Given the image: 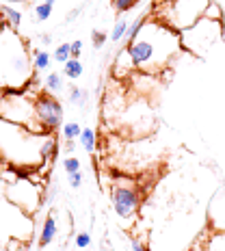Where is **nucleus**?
Returning a JSON list of instances; mask_svg holds the SVG:
<instances>
[{"label": "nucleus", "mask_w": 225, "mask_h": 251, "mask_svg": "<svg viewBox=\"0 0 225 251\" xmlns=\"http://www.w3.org/2000/svg\"><path fill=\"white\" fill-rule=\"evenodd\" d=\"M2 13L7 15V20H9V24H11V28H18V26L22 24V13H20L18 9H13V7H9V4H4V7H2Z\"/></svg>", "instance_id": "16"}, {"label": "nucleus", "mask_w": 225, "mask_h": 251, "mask_svg": "<svg viewBox=\"0 0 225 251\" xmlns=\"http://www.w3.org/2000/svg\"><path fill=\"white\" fill-rule=\"evenodd\" d=\"M7 26H9V20H7V15H4L2 11H0V35L7 30Z\"/></svg>", "instance_id": "27"}, {"label": "nucleus", "mask_w": 225, "mask_h": 251, "mask_svg": "<svg viewBox=\"0 0 225 251\" xmlns=\"http://www.w3.org/2000/svg\"><path fill=\"white\" fill-rule=\"evenodd\" d=\"M80 134H82V128L76 122L63 124V137H65V141H76L80 139Z\"/></svg>", "instance_id": "13"}, {"label": "nucleus", "mask_w": 225, "mask_h": 251, "mask_svg": "<svg viewBox=\"0 0 225 251\" xmlns=\"http://www.w3.org/2000/svg\"><path fill=\"white\" fill-rule=\"evenodd\" d=\"M44 85H46V89H48L50 93H61L63 87H65V80H63L61 72H50V74L46 76Z\"/></svg>", "instance_id": "9"}, {"label": "nucleus", "mask_w": 225, "mask_h": 251, "mask_svg": "<svg viewBox=\"0 0 225 251\" xmlns=\"http://www.w3.org/2000/svg\"><path fill=\"white\" fill-rule=\"evenodd\" d=\"M70 102H72V104H78V106H85V102H87V91H85V89L72 87V89H70Z\"/></svg>", "instance_id": "17"}, {"label": "nucleus", "mask_w": 225, "mask_h": 251, "mask_svg": "<svg viewBox=\"0 0 225 251\" xmlns=\"http://www.w3.org/2000/svg\"><path fill=\"white\" fill-rule=\"evenodd\" d=\"M41 41H44V44H50L52 39H50V35H44V37H41Z\"/></svg>", "instance_id": "30"}, {"label": "nucleus", "mask_w": 225, "mask_h": 251, "mask_svg": "<svg viewBox=\"0 0 225 251\" xmlns=\"http://www.w3.org/2000/svg\"><path fill=\"white\" fill-rule=\"evenodd\" d=\"M54 59L59 63H67L72 59V50H70V44H61L59 48L54 50Z\"/></svg>", "instance_id": "19"}, {"label": "nucleus", "mask_w": 225, "mask_h": 251, "mask_svg": "<svg viewBox=\"0 0 225 251\" xmlns=\"http://www.w3.org/2000/svg\"><path fill=\"white\" fill-rule=\"evenodd\" d=\"M111 201H113V210L119 219L132 221L139 212L141 206V195L134 186L130 184H117L111 191Z\"/></svg>", "instance_id": "6"}, {"label": "nucleus", "mask_w": 225, "mask_h": 251, "mask_svg": "<svg viewBox=\"0 0 225 251\" xmlns=\"http://www.w3.org/2000/svg\"><path fill=\"white\" fill-rule=\"evenodd\" d=\"M108 41V37H106V33H102V30H93L91 33V44H93V48H104V44Z\"/></svg>", "instance_id": "21"}, {"label": "nucleus", "mask_w": 225, "mask_h": 251, "mask_svg": "<svg viewBox=\"0 0 225 251\" xmlns=\"http://www.w3.org/2000/svg\"><path fill=\"white\" fill-rule=\"evenodd\" d=\"M191 28L200 35H197V37H191V35L180 33V39H182V48L191 50L193 54H203V52L219 39V35H221V24H219V20L201 18L200 22L193 24Z\"/></svg>", "instance_id": "5"}, {"label": "nucleus", "mask_w": 225, "mask_h": 251, "mask_svg": "<svg viewBox=\"0 0 225 251\" xmlns=\"http://www.w3.org/2000/svg\"><path fill=\"white\" fill-rule=\"evenodd\" d=\"M145 22H148L145 18H137V20L132 22V26H128V33H125V39H128V44H132V41L141 35V30H143Z\"/></svg>", "instance_id": "12"}, {"label": "nucleus", "mask_w": 225, "mask_h": 251, "mask_svg": "<svg viewBox=\"0 0 225 251\" xmlns=\"http://www.w3.org/2000/svg\"><path fill=\"white\" fill-rule=\"evenodd\" d=\"M48 134H37L20 124L7 122L0 117V158L11 167H33L41 165V145Z\"/></svg>", "instance_id": "2"}, {"label": "nucleus", "mask_w": 225, "mask_h": 251, "mask_svg": "<svg viewBox=\"0 0 225 251\" xmlns=\"http://www.w3.org/2000/svg\"><path fill=\"white\" fill-rule=\"evenodd\" d=\"M63 169H65V174H76V171H80V160L76 156H70L63 160Z\"/></svg>", "instance_id": "20"}, {"label": "nucleus", "mask_w": 225, "mask_h": 251, "mask_svg": "<svg viewBox=\"0 0 225 251\" xmlns=\"http://www.w3.org/2000/svg\"><path fill=\"white\" fill-rule=\"evenodd\" d=\"M125 33H128V22L125 20H117L113 26V33H111V41L113 44H117V41H122L125 37Z\"/></svg>", "instance_id": "14"}, {"label": "nucleus", "mask_w": 225, "mask_h": 251, "mask_svg": "<svg viewBox=\"0 0 225 251\" xmlns=\"http://www.w3.org/2000/svg\"><path fill=\"white\" fill-rule=\"evenodd\" d=\"M74 148H76L74 141H65V148H63V150H65V151H74Z\"/></svg>", "instance_id": "28"}, {"label": "nucleus", "mask_w": 225, "mask_h": 251, "mask_svg": "<svg viewBox=\"0 0 225 251\" xmlns=\"http://www.w3.org/2000/svg\"><path fill=\"white\" fill-rule=\"evenodd\" d=\"M0 117L7 122L20 124L37 134H48L39 122L37 104L30 100L26 91H7L0 96Z\"/></svg>", "instance_id": "3"}, {"label": "nucleus", "mask_w": 225, "mask_h": 251, "mask_svg": "<svg viewBox=\"0 0 225 251\" xmlns=\"http://www.w3.org/2000/svg\"><path fill=\"white\" fill-rule=\"evenodd\" d=\"M44 2H46V4H50V7H54V2H56V0H44Z\"/></svg>", "instance_id": "31"}, {"label": "nucleus", "mask_w": 225, "mask_h": 251, "mask_svg": "<svg viewBox=\"0 0 225 251\" xmlns=\"http://www.w3.org/2000/svg\"><path fill=\"white\" fill-rule=\"evenodd\" d=\"M33 63H35V70H37V72L48 70V65H50V54H48L46 50H37V52H35V56H33Z\"/></svg>", "instance_id": "15"}, {"label": "nucleus", "mask_w": 225, "mask_h": 251, "mask_svg": "<svg viewBox=\"0 0 225 251\" xmlns=\"http://www.w3.org/2000/svg\"><path fill=\"white\" fill-rule=\"evenodd\" d=\"M67 182H70L72 188H80L82 186V174L76 171V174H67Z\"/></svg>", "instance_id": "24"}, {"label": "nucleus", "mask_w": 225, "mask_h": 251, "mask_svg": "<svg viewBox=\"0 0 225 251\" xmlns=\"http://www.w3.org/2000/svg\"><path fill=\"white\" fill-rule=\"evenodd\" d=\"M130 251H148V247H145L141 240H137V238H132L130 240Z\"/></svg>", "instance_id": "26"}, {"label": "nucleus", "mask_w": 225, "mask_h": 251, "mask_svg": "<svg viewBox=\"0 0 225 251\" xmlns=\"http://www.w3.org/2000/svg\"><path fill=\"white\" fill-rule=\"evenodd\" d=\"M78 13H80V9H74V11H72L70 15H67V22H72V20H74V18H76V15H78Z\"/></svg>", "instance_id": "29"}, {"label": "nucleus", "mask_w": 225, "mask_h": 251, "mask_svg": "<svg viewBox=\"0 0 225 251\" xmlns=\"http://www.w3.org/2000/svg\"><path fill=\"white\" fill-rule=\"evenodd\" d=\"M35 104H37V115L39 122L44 126V130L48 134H52L54 130H59V126L63 122V106L61 102L52 96L50 91H41L35 98Z\"/></svg>", "instance_id": "7"}, {"label": "nucleus", "mask_w": 225, "mask_h": 251, "mask_svg": "<svg viewBox=\"0 0 225 251\" xmlns=\"http://www.w3.org/2000/svg\"><path fill=\"white\" fill-rule=\"evenodd\" d=\"M56 219H54V214H48L46 217V221H44V227H41V234H39V247L44 249V247H48V245L54 240L56 236Z\"/></svg>", "instance_id": "8"}, {"label": "nucleus", "mask_w": 225, "mask_h": 251, "mask_svg": "<svg viewBox=\"0 0 225 251\" xmlns=\"http://www.w3.org/2000/svg\"><path fill=\"white\" fill-rule=\"evenodd\" d=\"M80 145L85 148L89 154H93L96 151V132H93L91 128H82V134H80Z\"/></svg>", "instance_id": "11"}, {"label": "nucleus", "mask_w": 225, "mask_h": 251, "mask_svg": "<svg viewBox=\"0 0 225 251\" xmlns=\"http://www.w3.org/2000/svg\"><path fill=\"white\" fill-rule=\"evenodd\" d=\"M63 76L70 78V80L80 78L82 76V63L78 59H70L67 63H63Z\"/></svg>", "instance_id": "10"}, {"label": "nucleus", "mask_w": 225, "mask_h": 251, "mask_svg": "<svg viewBox=\"0 0 225 251\" xmlns=\"http://www.w3.org/2000/svg\"><path fill=\"white\" fill-rule=\"evenodd\" d=\"M180 50L182 39L177 30L167 26L163 20H148L139 37L125 46L124 54L128 56L132 70L154 74L163 70L175 54H180Z\"/></svg>", "instance_id": "1"}, {"label": "nucleus", "mask_w": 225, "mask_h": 251, "mask_svg": "<svg viewBox=\"0 0 225 251\" xmlns=\"http://www.w3.org/2000/svg\"><path fill=\"white\" fill-rule=\"evenodd\" d=\"M210 4L212 0H165L160 9V20L177 33H182L200 22Z\"/></svg>", "instance_id": "4"}, {"label": "nucleus", "mask_w": 225, "mask_h": 251, "mask_svg": "<svg viewBox=\"0 0 225 251\" xmlns=\"http://www.w3.org/2000/svg\"><path fill=\"white\" fill-rule=\"evenodd\" d=\"M50 15H52V7H50V4H46V2L35 4V18H37V22H46Z\"/></svg>", "instance_id": "18"}, {"label": "nucleus", "mask_w": 225, "mask_h": 251, "mask_svg": "<svg viewBox=\"0 0 225 251\" xmlns=\"http://www.w3.org/2000/svg\"><path fill=\"white\" fill-rule=\"evenodd\" d=\"M89 245H91V234H89V232L76 234V247L78 249H87Z\"/></svg>", "instance_id": "23"}, {"label": "nucleus", "mask_w": 225, "mask_h": 251, "mask_svg": "<svg viewBox=\"0 0 225 251\" xmlns=\"http://www.w3.org/2000/svg\"><path fill=\"white\" fill-rule=\"evenodd\" d=\"M70 50H72V59H78V56H80V52H82V41L80 39H74L70 44Z\"/></svg>", "instance_id": "25"}, {"label": "nucleus", "mask_w": 225, "mask_h": 251, "mask_svg": "<svg viewBox=\"0 0 225 251\" xmlns=\"http://www.w3.org/2000/svg\"><path fill=\"white\" fill-rule=\"evenodd\" d=\"M137 2H139V0H113V4H115V11H119V13L130 11V9H132Z\"/></svg>", "instance_id": "22"}]
</instances>
